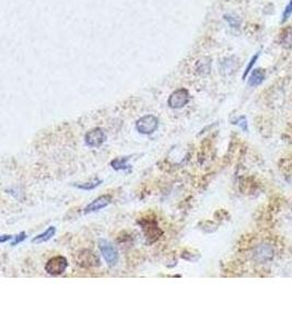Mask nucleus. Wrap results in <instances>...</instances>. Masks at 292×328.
<instances>
[{"label":"nucleus","instance_id":"obj_1","mask_svg":"<svg viewBox=\"0 0 292 328\" xmlns=\"http://www.w3.org/2000/svg\"><path fill=\"white\" fill-rule=\"evenodd\" d=\"M138 224L143 230L146 242L148 244H153L159 238L163 235V230L159 227V223L156 219L152 218H141L138 220Z\"/></svg>","mask_w":292,"mask_h":328},{"label":"nucleus","instance_id":"obj_2","mask_svg":"<svg viewBox=\"0 0 292 328\" xmlns=\"http://www.w3.org/2000/svg\"><path fill=\"white\" fill-rule=\"evenodd\" d=\"M98 250H100L102 256L107 265L111 267L117 265L119 255L117 249L113 244H111L110 242L105 240H100L98 241Z\"/></svg>","mask_w":292,"mask_h":328},{"label":"nucleus","instance_id":"obj_3","mask_svg":"<svg viewBox=\"0 0 292 328\" xmlns=\"http://www.w3.org/2000/svg\"><path fill=\"white\" fill-rule=\"evenodd\" d=\"M159 127V119L154 115H145L136 122V129L143 135H152Z\"/></svg>","mask_w":292,"mask_h":328},{"label":"nucleus","instance_id":"obj_4","mask_svg":"<svg viewBox=\"0 0 292 328\" xmlns=\"http://www.w3.org/2000/svg\"><path fill=\"white\" fill-rule=\"evenodd\" d=\"M67 267V258L58 255V256H54L47 261L45 265V271L50 276H61L66 271Z\"/></svg>","mask_w":292,"mask_h":328},{"label":"nucleus","instance_id":"obj_5","mask_svg":"<svg viewBox=\"0 0 292 328\" xmlns=\"http://www.w3.org/2000/svg\"><path fill=\"white\" fill-rule=\"evenodd\" d=\"M190 100H191L190 92H188L186 89H184V88L178 89V90L174 91L169 96V100H167V105H169L171 109H182V108H184V106H186L188 104Z\"/></svg>","mask_w":292,"mask_h":328},{"label":"nucleus","instance_id":"obj_6","mask_svg":"<svg viewBox=\"0 0 292 328\" xmlns=\"http://www.w3.org/2000/svg\"><path fill=\"white\" fill-rule=\"evenodd\" d=\"M77 264L82 268H94L100 266V258L89 250H82L77 254Z\"/></svg>","mask_w":292,"mask_h":328},{"label":"nucleus","instance_id":"obj_7","mask_svg":"<svg viewBox=\"0 0 292 328\" xmlns=\"http://www.w3.org/2000/svg\"><path fill=\"white\" fill-rule=\"evenodd\" d=\"M106 140V135L102 128H94L87 133L84 137V142L90 148L101 147Z\"/></svg>","mask_w":292,"mask_h":328},{"label":"nucleus","instance_id":"obj_8","mask_svg":"<svg viewBox=\"0 0 292 328\" xmlns=\"http://www.w3.org/2000/svg\"><path fill=\"white\" fill-rule=\"evenodd\" d=\"M112 203V196L111 195H102L100 197L92 200L87 207L83 209V214H91V212H96L106 208Z\"/></svg>","mask_w":292,"mask_h":328},{"label":"nucleus","instance_id":"obj_9","mask_svg":"<svg viewBox=\"0 0 292 328\" xmlns=\"http://www.w3.org/2000/svg\"><path fill=\"white\" fill-rule=\"evenodd\" d=\"M266 77V72L264 69L261 68H257V69H254V71L252 72V75L248 79V86L250 87H257L260 86V83H263V81L265 80Z\"/></svg>","mask_w":292,"mask_h":328},{"label":"nucleus","instance_id":"obj_10","mask_svg":"<svg viewBox=\"0 0 292 328\" xmlns=\"http://www.w3.org/2000/svg\"><path fill=\"white\" fill-rule=\"evenodd\" d=\"M55 233H56V228L49 227L45 232L38 234V235L35 237H33L31 242L33 243V244H42V243L49 241L50 238L55 235Z\"/></svg>","mask_w":292,"mask_h":328},{"label":"nucleus","instance_id":"obj_11","mask_svg":"<svg viewBox=\"0 0 292 328\" xmlns=\"http://www.w3.org/2000/svg\"><path fill=\"white\" fill-rule=\"evenodd\" d=\"M130 160V156H124V157H117L111 162V167L113 168L115 171H126V170H130L131 167L127 163V161Z\"/></svg>","mask_w":292,"mask_h":328},{"label":"nucleus","instance_id":"obj_12","mask_svg":"<svg viewBox=\"0 0 292 328\" xmlns=\"http://www.w3.org/2000/svg\"><path fill=\"white\" fill-rule=\"evenodd\" d=\"M274 255V250L268 245H261L256 250V258L260 262L267 261V259H270Z\"/></svg>","mask_w":292,"mask_h":328},{"label":"nucleus","instance_id":"obj_13","mask_svg":"<svg viewBox=\"0 0 292 328\" xmlns=\"http://www.w3.org/2000/svg\"><path fill=\"white\" fill-rule=\"evenodd\" d=\"M280 43L285 48L292 47V30L287 28L280 34Z\"/></svg>","mask_w":292,"mask_h":328},{"label":"nucleus","instance_id":"obj_14","mask_svg":"<svg viewBox=\"0 0 292 328\" xmlns=\"http://www.w3.org/2000/svg\"><path fill=\"white\" fill-rule=\"evenodd\" d=\"M103 183L102 180H100V178H93L92 181H90V182H87V183H81V184H72L75 187H77V188H79V189H82V190H92L94 188H97V186H100L101 184Z\"/></svg>","mask_w":292,"mask_h":328},{"label":"nucleus","instance_id":"obj_15","mask_svg":"<svg viewBox=\"0 0 292 328\" xmlns=\"http://www.w3.org/2000/svg\"><path fill=\"white\" fill-rule=\"evenodd\" d=\"M237 67H238V62L233 57L227 58L221 62L222 71H227V74H229V72H233Z\"/></svg>","mask_w":292,"mask_h":328},{"label":"nucleus","instance_id":"obj_16","mask_svg":"<svg viewBox=\"0 0 292 328\" xmlns=\"http://www.w3.org/2000/svg\"><path fill=\"white\" fill-rule=\"evenodd\" d=\"M225 19L227 20V22L230 24V27L234 28V29H239L240 25H241V20H240L238 16H235L227 15V16H225Z\"/></svg>","mask_w":292,"mask_h":328},{"label":"nucleus","instance_id":"obj_17","mask_svg":"<svg viewBox=\"0 0 292 328\" xmlns=\"http://www.w3.org/2000/svg\"><path fill=\"white\" fill-rule=\"evenodd\" d=\"M292 15V0H290L289 3L286 6L285 10H283V14L281 16V23H285L286 21L290 18Z\"/></svg>","mask_w":292,"mask_h":328},{"label":"nucleus","instance_id":"obj_18","mask_svg":"<svg viewBox=\"0 0 292 328\" xmlns=\"http://www.w3.org/2000/svg\"><path fill=\"white\" fill-rule=\"evenodd\" d=\"M260 55V53H257V54H255L254 56H253V57L251 58L250 63H248L247 67H246V69H245V71H244V74H243V79H245V78H246V76H247V74H248V72H250V71L252 70V68H253V66L255 65V62H257V59H259Z\"/></svg>","mask_w":292,"mask_h":328},{"label":"nucleus","instance_id":"obj_19","mask_svg":"<svg viewBox=\"0 0 292 328\" xmlns=\"http://www.w3.org/2000/svg\"><path fill=\"white\" fill-rule=\"evenodd\" d=\"M182 258L185 259V261H187V262L195 263V262L198 261L199 256H196L195 257V254L188 252V250H185V252H183V254H182Z\"/></svg>","mask_w":292,"mask_h":328},{"label":"nucleus","instance_id":"obj_20","mask_svg":"<svg viewBox=\"0 0 292 328\" xmlns=\"http://www.w3.org/2000/svg\"><path fill=\"white\" fill-rule=\"evenodd\" d=\"M210 62H198V68H197V69H198L201 74H208L209 70H210Z\"/></svg>","mask_w":292,"mask_h":328},{"label":"nucleus","instance_id":"obj_21","mask_svg":"<svg viewBox=\"0 0 292 328\" xmlns=\"http://www.w3.org/2000/svg\"><path fill=\"white\" fill-rule=\"evenodd\" d=\"M25 238H27V233H25V232H21V233L18 234V235L14 237V241H12L11 245H12V246L18 245V244H20V243H22V242L25 240Z\"/></svg>","mask_w":292,"mask_h":328},{"label":"nucleus","instance_id":"obj_22","mask_svg":"<svg viewBox=\"0 0 292 328\" xmlns=\"http://www.w3.org/2000/svg\"><path fill=\"white\" fill-rule=\"evenodd\" d=\"M238 122H239V123H234V124H238V125L241 126L244 130H247V123H246L245 117H243V116H242V117H240V118L238 119Z\"/></svg>","mask_w":292,"mask_h":328},{"label":"nucleus","instance_id":"obj_23","mask_svg":"<svg viewBox=\"0 0 292 328\" xmlns=\"http://www.w3.org/2000/svg\"><path fill=\"white\" fill-rule=\"evenodd\" d=\"M15 236H12V235H1L0 236V242L1 243H5L6 241H10L12 240V238H14Z\"/></svg>","mask_w":292,"mask_h":328}]
</instances>
